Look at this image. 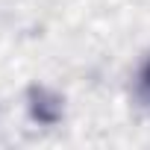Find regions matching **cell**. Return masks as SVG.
I'll return each instance as SVG.
<instances>
[{"instance_id": "6da1fadb", "label": "cell", "mask_w": 150, "mask_h": 150, "mask_svg": "<svg viewBox=\"0 0 150 150\" xmlns=\"http://www.w3.org/2000/svg\"><path fill=\"white\" fill-rule=\"evenodd\" d=\"M33 118L35 121H41V124H53L56 118H59V112H62V106H59V97H50L44 88H33Z\"/></svg>"}, {"instance_id": "7a4b0ae2", "label": "cell", "mask_w": 150, "mask_h": 150, "mask_svg": "<svg viewBox=\"0 0 150 150\" xmlns=\"http://www.w3.org/2000/svg\"><path fill=\"white\" fill-rule=\"evenodd\" d=\"M138 88H141V97H144V100H150V59H147V65L141 68V77H138Z\"/></svg>"}]
</instances>
